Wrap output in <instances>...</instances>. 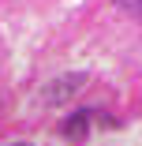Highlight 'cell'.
Listing matches in <instances>:
<instances>
[{
	"label": "cell",
	"mask_w": 142,
	"mask_h": 146,
	"mask_svg": "<svg viewBox=\"0 0 142 146\" xmlns=\"http://www.w3.org/2000/svg\"><path fill=\"white\" fill-rule=\"evenodd\" d=\"M90 82V75L86 71H67V75H56L52 82H45L41 90L34 94V109H60V105H67L82 86Z\"/></svg>",
	"instance_id": "1"
},
{
	"label": "cell",
	"mask_w": 142,
	"mask_h": 146,
	"mask_svg": "<svg viewBox=\"0 0 142 146\" xmlns=\"http://www.w3.org/2000/svg\"><path fill=\"white\" fill-rule=\"evenodd\" d=\"M94 116H97V112H75L71 120H64V127H60V131H64L67 139H79V135H86V124L94 120Z\"/></svg>",
	"instance_id": "2"
},
{
	"label": "cell",
	"mask_w": 142,
	"mask_h": 146,
	"mask_svg": "<svg viewBox=\"0 0 142 146\" xmlns=\"http://www.w3.org/2000/svg\"><path fill=\"white\" fill-rule=\"evenodd\" d=\"M120 4H124L127 11H135V15H142V0H120Z\"/></svg>",
	"instance_id": "3"
},
{
	"label": "cell",
	"mask_w": 142,
	"mask_h": 146,
	"mask_svg": "<svg viewBox=\"0 0 142 146\" xmlns=\"http://www.w3.org/2000/svg\"><path fill=\"white\" fill-rule=\"evenodd\" d=\"M4 146H30V142H4Z\"/></svg>",
	"instance_id": "4"
}]
</instances>
